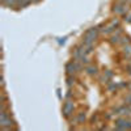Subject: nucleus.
<instances>
[{"instance_id":"1","label":"nucleus","mask_w":131,"mask_h":131,"mask_svg":"<svg viewBox=\"0 0 131 131\" xmlns=\"http://www.w3.org/2000/svg\"><path fill=\"white\" fill-rule=\"evenodd\" d=\"M72 110H73V105L70 104V102H66V107H64V113H66V115H70Z\"/></svg>"},{"instance_id":"2","label":"nucleus","mask_w":131,"mask_h":131,"mask_svg":"<svg viewBox=\"0 0 131 131\" xmlns=\"http://www.w3.org/2000/svg\"><path fill=\"white\" fill-rule=\"evenodd\" d=\"M85 70H86V72H88L89 75H94L96 73V68H93V67H86Z\"/></svg>"},{"instance_id":"3","label":"nucleus","mask_w":131,"mask_h":131,"mask_svg":"<svg viewBox=\"0 0 131 131\" xmlns=\"http://www.w3.org/2000/svg\"><path fill=\"white\" fill-rule=\"evenodd\" d=\"M84 119H85V115H84V114H80V115H79V121H80V122H83Z\"/></svg>"}]
</instances>
